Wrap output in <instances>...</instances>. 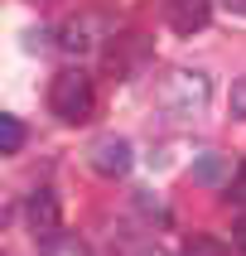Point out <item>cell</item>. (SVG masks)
Listing matches in <instances>:
<instances>
[{"mask_svg":"<svg viewBox=\"0 0 246 256\" xmlns=\"http://www.w3.org/2000/svg\"><path fill=\"white\" fill-rule=\"evenodd\" d=\"M92 106H97V87H92V78H87L82 68H63L53 82H48V112H53L58 121L82 126L87 116H92Z\"/></svg>","mask_w":246,"mask_h":256,"instance_id":"1","label":"cell"},{"mask_svg":"<svg viewBox=\"0 0 246 256\" xmlns=\"http://www.w3.org/2000/svg\"><path fill=\"white\" fill-rule=\"evenodd\" d=\"M208 92H213L208 72L174 68L169 78H164V87H159V106H164V112H174V116H188V112H198L203 102H208Z\"/></svg>","mask_w":246,"mask_h":256,"instance_id":"2","label":"cell"},{"mask_svg":"<svg viewBox=\"0 0 246 256\" xmlns=\"http://www.w3.org/2000/svg\"><path fill=\"white\" fill-rule=\"evenodd\" d=\"M150 58H155V44L145 39V34H116V39L106 44V72H111V78L140 72Z\"/></svg>","mask_w":246,"mask_h":256,"instance_id":"3","label":"cell"},{"mask_svg":"<svg viewBox=\"0 0 246 256\" xmlns=\"http://www.w3.org/2000/svg\"><path fill=\"white\" fill-rule=\"evenodd\" d=\"M130 140H121V136H101L97 145H92V170L101 174V179H126L130 174Z\"/></svg>","mask_w":246,"mask_h":256,"instance_id":"4","label":"cell"},{"mask_svg":"<svg viewBox=\"0 0 246 256\" xmlns=\"http://www.w3.org/2000/svg\"><path fill=\"white\" fill-rule=\"evenodd\" d=\"M164 20L174 24V34H198L213 20V0H169L164 5Z\"/></svg>","mask_w":246,"mask_h":256,"instance_id":"5","label":"cell"},{"mask_svg":"<svg viewBox=\"0 0 246 256\" xmlns=\"http://www.w3.org/2000/svg\"><path fill=\"white\" fill-rule=\"evenodd\" d=\"M101 29H106L101 14H77V20H68V24L58 29V44H63V54H87Z\"/></svg>","mask_w":246,"mask_h":256,"instance_id":"6","label":"cell"},{"mask_svg":"<svg viewBox=\"0 0 246 256\" xmlns=\"http://www.w3.org/2000/svg\"><path fill=\"white\" fill-rule=\"evenodd\" d=\"M29 228L39 232V237H58V222H63V213H58V194L53 188H39L34 198H29Z\"/></svg>","mask_w":246,"mask_h":256,"instance_id":"7","label":"cell"},{"mask_svg":"<svg viewBox=\"0 0 246 256\" xmlns=\"http://www.w3.org/2000/svg\"><path fill=\"white\" fill-rule=\"evenodd\" d=\"M39 256H92V246H87L77 232H58V237H48V242L39 246Z\"/></svg>","mask_w":246,"mask_h":256,"instance_id":"8","label":"cell"},{"mask_svg":"<svg viewBox=\"0 0 246 256\" xmlns=\"http://www.w3.org/2000/svg\"><path fill=\"white\" fill-rule=\"evenodd\" d=\"M193 179L198 184H222V179H232V170H227V160L203 155V160H193Z\"/></svg>","mask_w":246,"mask_h":256,"instance_id":"9","label":"cell"},{"mask_svg":"<svg viewBox=\"0 0 246 256\" xmlns=\"http://www.w3.org/2000/svg\"><path fill=\"white\" fill-rule=\"evenodd\" d=\"M19 145H24V121L0 112V155H14Z\"/></svg>","mask_w":246,"mask_h":256,"instance_id":"10","label":"cell"},{"mask_svg":"<svg viewBox=\"0 0 246 256\" xmlns=\"http://www.w3.org/2000/svg\"><path fill=\"white\" fill-rule=\"evenodd\" d=\"M184 256H232V246H227V242H217V237H203V232H198V237H188V242H184Z\"/></svg>","mask_w":246,"mask_h":256,"instance_id":"11","label":"cell"},{"mask_svg":"<svg viewBox=\"0 0 246 256\" xmlns=\"http://www.w3.org/2000/svg\"><path fill=\"white\" fill-rule=\"evenodd\" d=\"M227 194H232V203L237 208H246V160L232 170V184H227Z\"/></svg>","mask_w":246,"mask_h":256,"instance_id":"12","label":"cell"},{"mask_svg":"<svg viewBox=\"0 0 246 256\" xmlns=\"http://www.w3.org/2000/svg\"><path fill=\"white\" fill-rule=\"evenodd\" d=\"M232 116H242V121H246V78H242V82H232Z\"/></svg>","mask_w":246,"mask_h":256,"instance_id":"13","label":"cell"},{"mask_svg":"<svg viewBox=\"0 0 246 256\" xmlns=\"http://www.w3.org/2000/svg\"><path fill=\"white\" fill-rule=\"evenodd\" d=\"M232 246H237V256H246V213L232 222Z\"/></svg>","mask_w":246,"mask_h":256,"instance_id":"14","label":"cell"},{"mask_svg":"<svg viewBox=\"0 0 246 256\" xmlns=\"http://www.w3.org/2000/svg\"><path fill=\"white\" fill-rule=\"evenodd\" d=\"M222 10H232V14H246V0H217Z\"/></svg>","mask_w":246,"mask_h":256,"instance_id":"15","label":"cell"},{"mask_svg":"<svg viewBox=\"0 0 246 256\" xmlns=\"http://www.w3.org/2000/svg\"><path fill=\"white\" fill-rule=\"evenodd\" d=\"M140 256H174V252H164V246H150V252H140Z\"/></svg>","mask_w":246,"mask_h":256,"instance_id":"16","label":"cell"}]
</instances>
